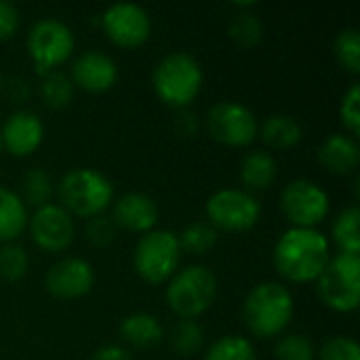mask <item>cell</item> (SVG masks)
Masks as SVG:
<instances>
[{"label": "cell", "mask_w": 360, "mask_h": 360, "mask_svg": "<svg viewBox=\"0 0 360 360\" xmlns=\"http://www.w3.org/2000/svg\"><path fill=\"white\" fill-rule=\"evenodd\" d=\"M19 30V11L13 2L0 0V40H11Z\"/></svg>", "instance_id": "cell-36"}, {"label": "cell", "mask_w": 360, "mask_h": 360, "mask_svg": "<svg viewBox=\"0 0 360 360\" xmlns=\"http://www.w3.org/2000/svg\"><path fill=\"white\" fill-rule=\"evenodd\" d=\"M181 262V249L177 234L171 230H152L141 234L133 253V268L137 276L148 285L169 283Z\"/></svg>", "instance_id": "cell-6"}, {"label": "cell", "mask_w": 360, "mask_h": 360, "mask_svg": "<svg viewBox=\"0 0 360 360\" xmlns=\"http://www.w3.org/2000/svg\"><path fill=\"white\" fill-rule=\"evenodd\" d=\"M333 240L340 253L360 255V211L359 207H348L340 211L331 228Z\"/></svg>", "instance_id": "cell-25"}, {"label": "cell", "mask_w": 360, "mask_h": 360, "mask_svg": "<svg viewBox=\"0 0 360 360\" xmlns=\"http://www.w3.org/2000/svg\"><path fill=\"white\" fill-rule=\"evenodd\" d=\"M236 6L240 8V13H236L228 25L230 38L240 49H253L264 38V23H262L259 15H255L251 11L253 4H236Z\"/></svg>", "instance_id": "cell-23"}, {"label": "cell", "mask_w": 360, "mask_h": 360, "mask_svg": "<svg viewBox=\"0 0 360 360\" xmlns=\"http://www.w3.org/2000/svg\"><path fill=\"white\" fill-rule=\"evenodd\" d=\"M34 245L44 253H61L70 249L76 236L74 217L59 205H44L34 211L27 221Z\"/></svg>", "instance_id": "cell-13"}, {"label": "cell", "mask_w": 360, "mask_h": 360, "mask_svg": "<svg viewBox=\"0 0 360 360\" xmlns=\"http://www.w3.org/2000/svg\"><path fill=\"white\" fill-rule=\"evenodd\" d=\"M331 259V247L316 228H289L274 247L278 274L295 285L316 283Z\"/></svg>", "instance_id": "cell-1"}, {"label": "cell", "mask_w": 360, "mask_h": 360, "mask_svg": "<svg viewBox=\"0 0 360 360\" xmlns=\"http://www.w3.org/2000/svg\"><path fill=\"white\" fill-rule=\"evenodd\" d=\"M0 89H2V72H0Z\"/></svg>", "instance_id": "cell-39"}, {"label": "cell", "mask_w": 360, "mask_h": 360, "mask_svg": "<svg viewBox=\"0 0 360 360\" xmlns=\"http://www.w3.org/2000/svg\"><path fill=\"white\" fill-rule=\"evenodd\" d=\"M158 217H160L158 205L154 202V198L141 192H129L120 196L114 202V211H112V219L116 228H122L133 234H148L156 230Z\"/></svg>", "instance_id": "cell-17"}, {"label": "cell", "mask_w": 360, "mask_h": 360, "mask_svg": "<svg viewBox=\"0 0 360 360\" xmlns=\"http://www.w3.org/2000/svg\"><path fill=\"white\" fill-rule=\"evenodd\" d=\"M167 304L179 319L196 321L217 297V278L205 266H188L177 270L167 283Z\"/></svg>", "instance_id": "cell-5"}, {"label": "cell", "mask_w": 360, "mask_h": 360, "mask_svg": "<svg viewBox=\"0 0 360 360\" xmlns=\"http://www.w3.org/2000/svg\"><path fill=\"white\" fill-rule=\"evenodd\" d=\"M30 257L23 247L15 243L0 245V278L6 283H17L27 274Z\"/></svg>", "instance_id": "cell-32"}, {"label": "cell", "mask_w": 360, "mask_h": 360, "mask_svg": "<svg viewBox=\"0 0 360 360\" xmlns=\"http://www.w3.org/2000/svg\"><path fill=\"white\" fill-rule=\"evenodd\" d=\"M72 30L53 17L36 21L27 32V53L40 76L59 70L74 55Z\"/></svg>", "instance_id": "cell-8"}, {"label": "cell", "mask_w": 360, "mask_h": 360, "mask_svg": "<svg viewBox=\"0 0 360 360\" xmlns=\"http://www.w3.org/2000/svg\"><path fill=\"white\" fill-rule=\"evenodd\" d=\"M30 215L21 196L0 186V243H13L27 228Z\"/></svg>", "instance_id": "cell-21"}, {"label": "cell", "mask_w": 360, "mask_h": 360, "mask_svg": "<svg viewBox=\"0 0 360 360\" xmlns=\"http://www.w3.org/2000/svg\"><path fill=\"white\" fill-rule=\"evenodd\" d=\"M103 34L120 49H137L152 34V19L146 8L129 2L108 6L99 17Z\"/></svg>", "instance_id": "cell-12"}, {"label": "cell", "mask_w": 360, "mask_h": 360, "mask_svg": "<svg viewBox=\"0 0 360 360\" xmlns=\"http://www.w3.org/2000/svg\"><path fill=\"white\" fill-rule=\"evenodd\" d=\"M333 53L338 63L350 72V74H359L360 72V32L356 27H348L342 30L335 38L333 44Z\"/></svg>", "instance_id": "cell-30"}, {"label": "cell", "mask_w": 360, "mask_h": 360, "mask_svg": "<svg viewBox=\"0 0 360 360\" xmlns=\"http://www.w3.org/2000/svg\"><path fill=\"white\" fill-rule=\"evenodd\" d=\"M175 131L181 135V137H194L198 133V118L194 112H190L188 108L186 110H179V114L175 116V122H173Z\"/></svg>", "instance_id": "cell-37"}, {"label": "cell", "mask_w": 360, "mask_h": 360, "mask_svg": "<svg viewBox=\"0 0 360 360\" xmlns=\"http://www.w3.org/2000/svg\"><path fill=\"white\" fill-rule=\"evenodd\" d=\"M120 340L135 350H150L165 338L160 321L150 312H133L118 327Z\"/></svg>", "instance_id": "cell-19"}, {"label": "cell", "mask_w": 360, "mask_h": 360, "mask_svg": "<svg viewBox=\"0 0 360 360\" xmlns=\"http://www.w3.org/2000/svg\"><path fill=\"white\" fill-rule=\"evenodd\" d=\"M321 302L340 314H350L360 304V255L338 253L316 281Z\"/></svg>", "instance_id": "cell-7"}, {"label": "cell", "mask_w": 360, "mask_h": 360, "mask_svg": "<svg viewBox=\"0 0 360 360\" xmlns=\"http://www.w3.org/2000/svg\"><path fill=\"white\" fill-rule=\"evenodd\" d=\"M340 118L344 122V127L348 129V135L350 137H359L360 135V86L359 84H352L344 97H342V103H340Z\"/></svg>", "instance_id": "cell-34"}, {"label": "cell", "mask_w": 360, "mask_h": 360, "mask_svg": "<svg viewBox=\"0 0 360 360\" xmlns=\"http://www.w3.org/2000/svg\"><path fill=\"white\" fill-rule=\"evenodd\" d=\"M240 184H243V190L249 192V194H255V192H264L268 190L276 177H278V165H276V158L270 154V152H264V150H253L249 152L243 162H240Z\"/></svg>", "instance_id": "cell-20"}, {"label": "cell", "mask_w": 360, "mask_h": 360, "mask_svg": "<svg viewBox=\"0 0 360 360\" xmlns=\"http://www.w3.org/2000/svg\"><path fill=\"white\" fill-rule=\"evenodd\" d=\"M0 154H2V141H0Z\"/></svg>", "instance_id": "cell-40"}, {"label": "cell", "mask_w": 360, "mask_h": 360, "mask_svg": "<svg viewBox=\"0 0 360 360\" xmlns=\"http://www.w3.org/2000/svg\"><path fill=\"white\" fill-rule=\"evenodd\" d=\"M281 209L291 228H316L329 215V196L319 184L310 179H295L285 186L281 194Z\"/></svg>", "instance_id": "cell-11"}, {"label": "cell", "mask_w": 360, "mask_h": 360, "mask_svg": "<svg viewBox=\"0 0 360 360\" xmlns=\"http://www.w3.org/2000/svg\"><path fill=\"white\" fill-rule=\"evenodd\" d=\"M91 360H133L129 350L116 344H108L95 350V354L91 356Z\"/></svg>", "instance_id": "cell-38"}, {"label": "cell", "mask_w": 360, "mask_h": 360, "mask_svg": "<svg viewBox=\"0 0 360 360\" xmlns=\"http://www.w3.org/2000/svg\"><path fill=\"white\" fill-rule=\"evenodd\" d=\"M74 91H76V86H74L70 74H63L61 70H55V72H49L42 76L40 97H42L44 105L51 110L68 108L74 99Z\"/></svg>", "instance_id": "cell-26"}, {"label": "cell", "mask_w": 360, "mask_h": 360, "mask_svg": "<svg viewBox=\"0 0 360 360\" xmlns=\"http://www.w3.org/2000/svg\"><path fill=\"white\" fill-rule=\"evenodd\" d=\"M264 143L272 150H291L302 141V124L289 114H272L259 127Z\"/></svg>", "instance_id": "cell-22"}, {"label": "cell", "mask_w": 360, "mask_h": 360, "mask_svg": "<svg viewBox=\"0 0 360 360\" xmlns=\"http://www.w3.org/2000/svg\"><path fill=\"white\" fill-rule=\"evenodd\" d=\"M209 135L228 148H247L259 135L255 114L238 101H217L207 112Z\"/></svg>", "instance_id": "cell-10"}, {"label": "cell", "mask_w": 360, "mask_h": 360, "mask_svg": "<svg viewBox=\"0 0 360 360\" xmlns=\"http://www.w3.org/2000/svg\"><path fill=\"white\" fill-rule=\"evenodd\" d=\"M70 78L86 93H105L118 80V65L103 51H84L74 59Z\"/></svg>", "instance_id": "cell-16"}, {"label": "cell", "mask_w": 360, "mask_h": 360, "mask_svg": "<svg viewBox=\"0 0 360 360\" xmlns=\"http://www.w3.org/2000/svg\"><path fill=\"white\" fill-rule=\"evenodd\" d=\"M169 346L181 359L196 356L205 348V331L196 321L179 319L169 333Z\"/></svg>", "instance_id": "cell-24"}, {"label": "cell", "mask_w": 360, "mask_h": 360, "mask_svg": "<svg viewBox=\"0 0 360 360\" xmlns=\"http://www.w3.org/2000/svg\"><path fill=\"white\" fill-rule=\"evenodd\" d=\"M202 68L200 63L184 51H175L158 61L152 72V86L158 99L173 108L186 110L202 89Z\"/></svg>", "instance_id": "cell-3"}, {"label": "cell", "mask_w": 360, "mask_h": 360, "mask_svg": "<svg viewBox=\"0 0 360 360\" xmlns=\"http://www.w3.org/2000/svg\"><path fill=\"white\" fill-rule=\"evenodd\" d=\"M321 165L333 175H350L359 169L360 148L354 137L344 133L329 135L319 148Z\"/></svg>", "instance_id": "cell-18"}, {"label": "cell", "mask_w": 360, "mask_h": 360, "mask_svg": "<svg viewBox=\"0 0 360 360\" xmlns=\"http://www.w3.org/2000/svg\"><path fill=\"white\" fill-rule=\"evenodd\" d=\"M116 232H118V228H116L114 219L108 215L91 217V219H86V226H84V234H86L89 243L99 249L110 247L116 240Z\"/></svg>", "instance_id": "cell-35"}, {"label": "cell", "mask_w": 360, "mask_h": 360, "mask_svg": "<svg viewBox=\"0 0 360 360\" xmlns=\"http://www.w3.org/2000/svg\"><path fill=\"white\" fill-rule=\"evenodd\" d=\"M95 285L93 266L80 257H65L53 264L44 276L46 291L57 300H78L91 293Z\"/></svg>", "instance_id": "cell-14"}, {"label": "cell", "mask_w": 360, "mask_h": 360, "mask_svg": "<svg viewBox=\"0 0 360 360\" xmlns=\"http://www.w3.org/2000/svg\"><path fill=\"white\" fill-rule=\"evenodd\" d=\"M207 221L217 232L243 234L257 226L262 217V205L255 194H249L238 188H228L215 192L207 200Z\"/></svg>", "instance_id": "cell-9"}, {"label": "cell", "mask_w": 360, "mask_h": 360, "mask_svg": "<svg viewBox=\"0 0 360 360\" xmlns=\"http://www.w3.org/2000/svg\"><path fill=\"white\" fill-rule=\"evenodd\" d=\"M177 240H179L181 253L202 257L211 253L213 247L217 245V230L209 221H194L186 226L181 234H177Z\"/></svg>", "instance_id": "cell-28"}, {"label": "cell", "mask_w": 360, "mask_h": 360, "mask_svg": "<svg viewBox=\"0 0 360 360\" xmlns=\"http://www.w3.org/2000/svg\"><path fill=\"white\" fill-rule=\"evenodd\" d=\"M276 360H314L316 348L312 340L304 333H283L274 346Z\"/></svg>", "instance_id": "cell-31"}, {"label": "cell", "mask_w": 360, "mask_h": 360, "mask_svg": "<svg viewBox=\"0 0 360 360\" xmlns=\"http://www.w3.org/2000/svg\"><path fill=\"white\" fill-rule=\"evenodd\" d=\"M319 360H360L359 344L352 338L335 335L327 340L316 352Z\"/></svg>", "instance_id": "cell-33"}, {"label": "cell", "mask_w": 360, "mask_h": 360, "mask_svg": "<svg viewBox=\"0 0 360 360\" xmlns=\"http://www.w3.org/2000/svg\"><path fill=\"white\" fill-rule=\"evenodd\" d=\"M0 141L2 150L15 158L32 156L44 141V124L34 112L19 110L4 120L0 129Z\"/></svg>", "instance_id": "cell-15"}, {"label": "cell", "mask_w": 360, "mask_h": 360, "mask_svg": "<svg viewBox=\"0 0 360 360\" xmlns=\"http://www.w3.org/2000/svg\"><path fill=\"white\" fill-rule=\"evenodd\" d=\"M53 194H55V184L44 169H30L23 175L19 196L25 207L40 209L44 205H51Z\"/></svg>", "instance_id": "cell-27"}, {"label": "cell", "mask_w": 360, "mask_h": 360, "mask_svg": "<svg viewBox=\"0 0 360 360\" xmlns=\"http://www.w3.org/2000/svg\"><path fill=\"white\" fill-rule=\"evenodd\" d=\"M202 360H257V352L247 338L224 335L209 346Z\"/></svg>", "instance_id": "cell-29"}, {"label": "cell", "mask_w": 360, "mask_h": 360, "mask_svg": "<svg viewBox=\"0 0 360 360\" xmlns=\"http://www.w3.org/2000/svg\"><path fill=\"white\" fill-rule=\"evenodd\" d=\"M293 314L295 302L291 291L274 281L255 285L243 306L245 325L259 340L281 338L291 325Z\"/></svg>", "instance_id": "cell-2"}, {"label": "cell", "mask_w": 360, "mask_h": 360, "mask_svg": "<svg viewBox=\"0 0 360 360\" xmlns=\"http://www.w3.org/2000/svg\"><path fill=\"white\" fill-rule=\"evenodd\" d=\"M59 207H63L72 217L91 219L103 215V211L114 200L112 181L97 169L78 167L68 171L57 186Z\"/></svg>", "instance_id": "cell-4"}]
</instances>
